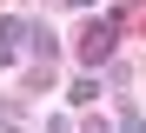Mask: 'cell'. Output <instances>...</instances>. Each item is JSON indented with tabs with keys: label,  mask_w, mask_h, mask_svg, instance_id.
Masks as SVG:
<instances>
[{
	"label": "cell",
	"mask_w": 146,
	"mask_h": 133,
	"mask_svg": "<svg viewBox=\"0 0 146 133\" xmlns=\"http://www.w3.org/2000/svg\"><path fill=\"white\" fill-rule=\"evenodd\" d=\"M113 40H119V27H113V20H86V33L73 40L80 67H106V60H113Z\"/></svg>",
	"instance_id": "1"
},
{
	"label": "cell",
	"mask_w": 146,
	"mask_h": 133,
	"mask_svg": "<svg viewBox=\"0 0 146 133\" xmlns=\"http://www.w3.org/2000/svg\"><path fill=\"white\" fill-rule=\"evenodd\" d=\"M93 100H100V67H86V73L66 87V106H93Z\"/></svg>",
	"instance_id": "2"
},
{
	"label": "cell",
	"mask_w": 146,
	"mask_h": 133,
	"mask_svg": "<svg viewBox=\"0 0 146 133\" xmlns=\"http://www.w3.org/2000/svg\"><path fill=\"white\" fill-rule=\"evenodd\" d=\"M119 133H146V113H139V106L126 100V106H119Z\"/></svg>",
	"instance_id": "3"
},
{
	"label": "cell",
	"mask_w": 146,
	"mask_h": 133,
	"mask_svg": "<svg viewBox=\"0 0 146 133\" xmlns=\"http://www.w3.org/2000/svg\"><path fill=\"white\" fill-rule=\"evenodd\" d=\"M46 133H73V120H66V113H53V120H46Z\"/></svg>",
	"instance_id": "4"
},
{
	"label": "cell",
	"mask_w": 146,
	"mask_h": 133,
	"mask_svg": "<svg viewBox=\"0 0 146 133\" xmlns=\"http://www.w3.org/2000/svg\"><path fill=\"white\" fill-rule=\"evenodd\" d=\"M0 67H13V47H0Z\"/></svg>",
	"instance_id": "5"
},
{
	"label": "cell",
	"mask_w": 146,
	"mask_h": 133,
	"mask_svg": "<svg viewBox=\"0 0 146 133\" xmlns=\"http://www.w3.org/2000/svg\"><path fill=\"white\" fill-rule=\"evenodd\" d=\"M0 133H20V126H13V120H0Z\"/></svg>",
	"instance_id": "6"
}]
</instances>
